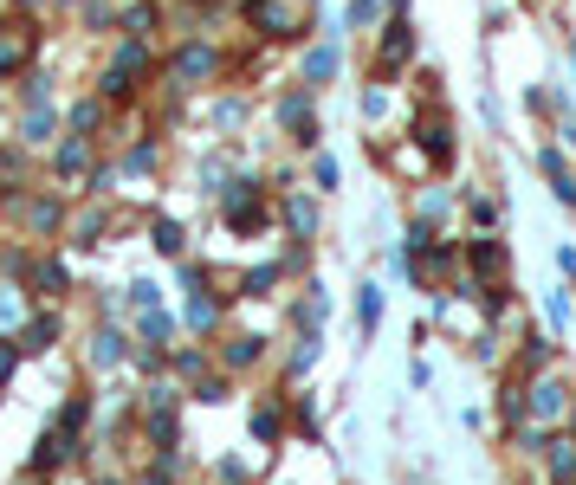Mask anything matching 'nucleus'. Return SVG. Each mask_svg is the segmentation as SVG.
Wrapping results in <instances>:
<instances>
[{"instance_id":"f257e3e1","label":"nucleus","mask_w":576,"mask_h":485,"mask_svg":"<svg viewBox=\"0 0 576 485\" xmlns=\"http://www.w3.org/2000/svg\"><path fill=\"white\" fill-rule=\"evenodd\" d=\"M26 59H33V33L26 26H0V72H13Z\"/></svg>"},{"instance_id":"f03ea898","label":"nucleus","mask_w":576,"mask_h":485,"mask_svg":"<svg viewBox=\"0 0 576 485\" xmlns=\"http://www.w3.org/2000/svg\"><path fill=\"white\" fill-rule=\"evenodd\" d=\"M551 479L557 485H576V434H557L551 440Z\"/></svg>"},{"instance_id":"7ed1b4c3","label":"nucleus","mask_w":576,"mask_h":485,"mask_svg":"<svg viewBox=\"0 0 576 485\" xmlns=\"http://www.w3.org/2000/svg\"><path fill=\"white\" fill-rule=\"evenodd\" d=\"M408 52H415V33H408V26L395 20V26H389V39H382V65H402Z\"/></svg>"},{"instance_id":"20e7f679","label":"nucleus","mask_w":576,"mask_h":485,"mask_svg":"<svg viewBox=\"0 0 576 485\" xmlns=\"http://www.w3.org/2000/svg\"><path fill=\"white\" fill-rule=\"evenodd\" d=\"M531 414H538V421H557V414H564V382H538V401H531Z\"/></svg>"},{"instance_id":"39448f33","label":"nucleus","mask_w":576,"mask_h":485,"mask_svg":"<svg viewBox=\"0 0 576 485\" xmlns=\"http://www.w3.org/2000/svg\"><path fill=\"white\" fill-rule=\"evenodd\" d=\"M253 220H259V194H227V227H253Z\"/></svg>"},{"instance_id":"423d86ee","label":"nucleus","mask_w":576,"mask_h":485,"mask_svg":"<svg viewBox=\"0 0 576 485\" xmlns=\"http://www.w3.org/2000/svg\"><path fill=\"white\" fill-rule=\"evenodd\" d=\"M52 337H59V317H33V324H26V343H20V350H52Z\"/></svg>"},{"instance_id":"0eeeda50","label":"nucleus","mask_w":576,"mask_h":485,"mask_svg":"<svg viewBox=\"0 0 576 485\" xmlns=\"http://www.w3.org/2000/svg\"><path fill=\"white\" fill-rule=\"evenodd\" d=\"M473 266H479V272H505V253H499L492 240H479V246H473Z\"/></svg>"},{"instance_id":"6e6552de","label":"nucleus","mask_w":576,"mask_h":485,"mask_svg":"<svg viewBox=\"0 0 576 485\" xmlns=\"http://www.w3.org/2000/svg\"><path fill=\"white\" fill-rule=\"evenodd\" d=\"M214 317H221V304H214V298H201V291H195V304H188V324H201V330H208Z\"/></svg>"},{"instance_id":"1a4fd4ad","label":"nucleus","mask_w":576,"mask_h":485,"mask_svg":"<svg viewBox=\"0 0 576 485\" xmlns=\"http://www.w3.org/2000/svg\"><path fill=\"white\" fill-rule=\"evenodd\" d=\"M331 65H337V52H331V46H318V52H311V59H305V72H311V78H324V72H331Z\"/></svg>"},{"instance_id":"9d476101","label":"nucleus","mask_w":576,"mask_h":485,"mask_svg":"<svg viewBox=\"0 0 576 485\" xmlns=\"http://www.w3.org/2000/svg\"><path fill=\"white\" fill-rule=\"evenodd\" d=\"M156 246H162V253H182V233H175L169 220H162V227H156Z\"/></svg>"},{"instance_id":"9b49d317","label":"nucleus","mask_w":576,"mask_h":485,"mask_svg":"<svg viewBox=\"0 0 576 485\" xmlns=\"http://www.w3.org/2000/svg\"><path fill=\"white\" fill-rule=\"evenodd\" d=\"M292 227H298V233H311V227H318V214H311L305 201H292Z\"/></svg>"},{"instance_id":"f8f14e48","label":"nucleus","mask_w":576,"mask_h":485,"mask_svg":"<svg viewBox=\"0 0 576 485\" xmlns=\"http://www.w3.org/2000/svg\"><path fill=\"white\" fill-rule=\"evenodd\" d=\"M13 376V350H0V382H7Z\"/></svg>"},{"instance_id":"ddd939ff","label":"nucleus","mask_w":576,"mask_h":485,"mask_svg":"<svg viewBox=\"0 0 576 485\" xmlns=\"http://www.w3.org/2000/svg\"><path fill=\"white\" fill-rule=\"evenodd\" d=\"M143 485H149V479H143Z\"/></svg>"}]
</instances>
